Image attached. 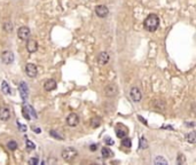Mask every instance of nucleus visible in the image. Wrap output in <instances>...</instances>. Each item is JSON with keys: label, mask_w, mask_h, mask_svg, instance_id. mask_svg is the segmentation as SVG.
Returning a JSON list of instances; mask_svg holds the SVG:
<instances>
[{"label": "nucleus", "mask_w": 196, "mask_h": 165, "mask_svg": "<svg viewBox=\"0 0 196 165\" xmlns=\"http://www.w3.org/2000/svg\"><path fill=\"white\" fill-rule=\"evenodd\" d=\"M103 92L107 97H114L118 94V86L116 84H108L105 87Z\"/></svg>", "instance_id": "obj_4"}, {"label": "nucleus", "mask_w": 196, "mask_h": 165, "mask_svg": "<svg viewBox=\"0 0 196 165\" xmlns=\"http://www.w3.org/2000/svg\"><path fill=\"white\" fill-rule=\"evenodd\" d=\"M186 140H187V142H189V143H194V142L196 141L195 132H190V133H188V134L186 135Z\"/></svg>", "instance_id": "obj_22"}, {"label": "nucleus", "mask_w": 196, "mask_h": 165, "mask_svg": "<svg viewBox=\"0 0 196 165\" xmlns=\"http://www.w3.org/2000/svg\"><path fill=\"white\" fill-rule=\"evenodd\" d=\"M1 60H2V62H4L5 64H7V66L12 64V63L14 62L13 52H11V51H6V52H4L2 55H1Z\"/></svg>", "instance_id": "obj_9"}, {"label": "nucleus", "mask_w": 196, "mask_h": 165, "mask_svg": "<svg viewBox=\"0 0 196 165\" xmlns=\"http://www.w3.org/2000/svg\"><path fill=\"white\" fill-rule=\"evenodd\" d=\"M154 163H155V164H166L168 162H166L162 156H157L156 158H155V161H154Z\"/></svg>", "instance_id": "obj_25"}, {"label": "nucleus", "mask_w": 196, "mask_h": 165, "mask_svg": "<svg viewBox=\"0 0 196 165\" xmlns=\"http://www.w3.org/2000/svg\"><path fill=\"white\" fill-rule=\"evenodd\" d=\"M130 96L131 99L134 101V102H140L141 99H142V93H141V90L137 86L132 87L130 91Z\"/></svg>", "instance_id": "obj_5"}, {"label": "nucleus", "mask_w": 196, "mask_h": 165, "mask_svg": "<svg viewBox=\"0 0 196 165\" xmlns=\"http://www.w3.org/2000/svg\"><path fill=\"white\" fill-rule=\"evenodd\" d=\"M18 91H20V94H21V97L23 101H26L28 96H29V88H28V85L25 84V82H21L20 85H18Z\"/></svg>", "instance_id": "obj_10"}, {"label": "nucleus", "mask_w": 196, "mask_h": 165, "mask_svg": "<svg viewBox=\"0 0 196 165\" xmlns=\"http://www.w3.org/2000/svg\"><path fill=\"white\" fill-rule=\"evenodd\" d=\"M32 130H33V131H35V132H36V133H40V132H41V130H39V128H38V127H33V128H32Z\"/></svg>", "instance_id": "obj_33"}, {"label": "nucleus", "mask_w": 196, "mask_h": 165, "mask_svg": "<svg viewBox=\"0 0 196 165\" xmlns=\"http://www.w3.org/2000/svg\"><path fill=\"white\" fill-rule=\"evenodd\" d=\"M109 54L107 53V52H101L100 54L98 55V59H96V61H98V63L100 64V66H105L108 62H109Z\"/></svg>", "instance_id": "obj_14"}, {"label": "nucleus", "mask_w": 196, "mask_h": 165, "mask_svg": "<svg viewBox=\"0 0 196 165\" xmlns=\"http://www.w3.org/2000/svg\"><path fill=\"white\" fill-rule=\"evenodd\" d=\"M7 147H8V149L9 150H16L17 149V142L16 141H14V140H11V141H8V143H7Z\"/></svg>", "instance_id": "obj_23"}, {"label": "nucleus", "mask_w": 196, "mask_h": 165, "mask_svg": "<svg viewBox=\"0 0 196 165\" xmlns=\"http://www.w3.org/2000/svg\"><path fill=\"white\" fill-rule=\"evenodd\" d=\"M140 148H142V149H146L147 147H148V142H147V140H146V138L142 137L140 139Z\"/></svg>", "instance_id": "obj_26"}, {"label": "nucleus", "mask_w": 196, "mask_h": 165, "mask_svg": "<svg viewBox=\"0 0 196 165\" xmlns=\"http://www.w3.org/2000/svg\"><path fill=\"white\" fill-rule=\"evenodd\" d=\"M67 124H68L69 126H71V127L77 126L79 124V116L77 114H75V112H71V114L67 117Z\"/></svg>", "instance_id": "obj_8"}, {"label": "nucleus", "mask_w": 196, "mask_h": 165, "mask_svg": "<svg viewBox=\"0 0 196 165\" xmlns=\"http://www.w3.org/2000/svg\"><path fill=\"white\" fill-rule=\"evenodd\" d=\"M185 162H186V158H185V156H183V154H180V155L177 157V164H178V165L185 164Z\"/></svg>", "instance_id": "obj_27"}, {"label": "nucleus", "mask_w": 196, "mask_h": 165, "mask_svg": "<svg viewBox=\"0 0 196 165\" xmlns=\"http://www.w3.org/2000/svg\"><path fill=\"white\" fill-rule=\"evenodd\" d=\"M115 131H116V135H117V138H119V139H123L124 137H127V134H129L127 127L124 126V125H122V124H118Z\"/></svg>", "instance_id": "obj_12"}, {"label": "nucleus", "mask_w": 196, "mask_h": 165, "mask_svg": "<svg viewBox=\"0 0 196 165\" xmlns=\"http://www.w3.org/2000/svg\"><path fill=\"white\" fill-rule=\"evenodd\" d=\"M101 152H102L103 158H110V157H113V156H114V152L110 150L109 148H107V147H103V148H102V150H101Z\"/></svg>", "instance_id": "obj_19"}, {"label": "nucleus", "mask_w": 196, "mask_h": 165, "mask_svg": "<svg viewBox=\"0 0 196 165\" xmlns=\"http://www.w3.org/2000/svg\"><path fill=\"white\" fill-rule=\"evenodd\" d=\"M122 147H125V148H131L132 147V141H131L130 138L124 137L123 140H122Z\"/></svg>", "instance_id": "obj_21"}, {"label": "nucleus", "mask_w": 196, "mask_h": 165, "mask_svg": "<svg viewBox=\"0 0 196 165\" xmlns=\"http://www.w3.org/2000/svg\"><path fill=\"white\" fill-rule=\"evenodd\" d=\"M98 149V145H91L90 146V150L91 151H95Z\"/></svg>", "instance_id": "obj_31"}, {"label": "nucleus", "mask_w": 196, "mask_h": 165, "mask_svg": "<svg viewBox=\"0 0 196 165\" xmlns=\"http://www.w3.org/2000/svg\"><path fill=\"white\" fill-rule=\"evenodd\" d=\"M102 123V119L100 118V117H98V116H95V117H93L91 119V126L93 128H96V127H99L100 125Z\"/></svg>", "instance_id": "obj_17"}, {"label": "nucleus", "mask_w": 196, "mask_h": 165, "mask_svg": "<svg viewBox=\"0 0 196 165\" xmlns=\"http://www.w3.org/2000/svg\"><path fill=\"white\" fill-rule=\"evenodd\" d=\"M44 88H45L46 91H48V92L55 90V88H56V82H55L54 79H48V80H46L45 84H44Z\"/></svg>", "instance_id": "obj_16"}, {"label": "nucleus", "mask_w": 196, "mask_h": 165, "mask_svg": "<svg viewBox=\"0 0 196 165\" xmlns=\"http://www.w3.org/2000/svg\"><path fill=\"white\" fill-rule=\"evenodd\" d=\"M2 29H4L5 31H7V32L13 31V23H11V22H5V23H4V27H2Z\"/></svg>", "instance_id": "obj_24"}, {"label": "nucleus", "mask_w": 196, "mask_h": 165, "mask_svg": "<svg viewBox=\"0 0 196 165\" xmlns=\"http://www.w3.org/2000/svg\"><path fill=\"white\" fill-rule=\"evenodd\" d=\"M95 14L99 17L103 18V17H105L109 14V9L107 8V6H105V5H99V6L95 7Z\"/></svg>", "instance_id": "obj_13"}, {"label": "nucleus", "mask_w": 196, "mask_h": 165, "mask_svg": "<svg viewBox=\"0 0 196 165\" xmlns=\"http://www.w3.org/2000/svg\"><path fill=\"white\" fill-rule=\"evenodd\" d=\"M159 27V18L156 14H149L144 22V28L149 32H155Z\"/></svg>", "instance_id": "obj_1"}, {"label": "nucleus", "mask_w": 196, "mask_h": 165, "mask_svg": "<svg viewBox=\"0 0 196 165\" xmlns=\"http://www.w3.org/2000/svg\"><path fill=\"white\" fill-rule=\"evenodd\" d=\"M50 135L54 139H56V140H63L64 137H63V134H61L60 132H57V131H55V130H51L50 131Z\"/></svg>", "instance_id": "obj_18"}, {"label": "nucleus", "mask_w": 196, "mask_h": 165, "mask_svg": "<svg viewBox=\"0 0 196 165\" xmlns=\"http://www.w3.org/2000/svg\"><path fill=\"white\" fill-rule=\"evenodd\" d=\"M11 117V111L6 107H1L0 108V119L1 121H7Z\"/></svg>", "instance_id": "obj_15"}, {"label": "nucleus", "mask_w": 196, "mask_h": 165, "mask_svg": "<svg viewBox=\"0 0 196 165\" xmlns=\"http://www.w3.org/2000/svg\"><path fill=\"white\" fill-rule=\"evenodd\" d=\"M61 156L67 162H72L78 156V151L76 150L75 148H72V147H68V148H65V149L62 150Z\"/></svg>", "instance_id": "obj_2"}, {"label": "nucleus", "mask_w": 196, "mask_h": 165, "mask_svg": "<svg viewBox=\"0 0 196 165\" xmlns=\"http://www.w3.org/2000/svg\"><path fill=\"white\" fill-rule=\"evenodd\" d=\"M39 163V159L38 158H31L30 161H29V164H31V165H36V164H38Z\"/></svg>", "instance_id": "obj_29"}, {"label": "nucleus", "mask_w": 196, "mask_h": 165, "mask_svg": "<svg viewBox=\"0 0 196 165\" xmlns=\"http://www.w3.org/2000/svg\"><path fill=\"white\" fill-rule=\"evenodd\" d=\"M138 118H139V121H140V122H142V123H144V125H147V122L144 121V118H142L141 116H138Z\"/></svg>", "instance_id": "obj_32"}, {"label": "nucleus", "mask_w": 196, "mask_h": 165, "mask_svg": "<svg viewBox=\"0 0 196 165\" xmlns=\"http://www.w3.org/2000/svg\"><path fill=\"white\" fill-rule=\"evenodd\" d=\"M26 49L29 53H35L38 51V42L35 40V39H26Z\"/></svg>", "instance_id": "obj_11"}, {"label": "nucleus", "mask_w": 196, "mask_h": 165, "mask_svg": "<svg viewBox=\"0 0 196 165\" xmlns=\"http://www.w3.org/2000/svg\"><path fill=\"white\" fill-rule=\"evenodd\" d=\"M22 115H23V117H24L25 119H28V121H29V119H31V117H33V118H36V117H37L36 111L33 110V108H32L31 106H29L25 101H24V104H23Z\"/></svg>", "instance_id": "obj_3"}, {"label": "nucleus", "mask_w": 196, "mask_h": 165, "mask_svg": "<svg viewBox=\"0 0 196 165\" xmlns=\"http://www.w3.org/2000/svg\"><path fill=\"white\" fill-rule=\"evenodd\" d=\"M26 147H28V149H29V150H35V149H36L35 143H33V142H31L30 140H26Z\"/></svg>", "instance_id": "obj_28"}, {"label": "nucleus", "mask_w": 196, "mask_h": 165, "mask_svg": "<svg viewBox=\"0 0 196 165\" xmlns=\"http://www.w3.org/2000/svg\"><path fill=\"white\" fill-rule=\"evenodd\" d=\"M1 90H2V92H4L5 94H11V93H12V92H11V87H9L8 82H5V80L1 82Z\"/></svg>", "instance_id": "obj_20"}, {"label": "nucleus", "mask_w": 196, "mask_h": 165, "mask_svg": "<svg viewBox=\"0 0 196 165\" xmlns=\"http://www.w3.org/2000/svg\"><path fill=\"white\" fill-rule=\"evenodd\" d=\"M105 142H107V145H114V141H113L109 137L105 138Z\"/></svg>", "instance_id": "obj_30"}, {"label": "nucleus", "mask_w": 196, "mask_h": 165, "mask_svg": "<svg viewBox=\"0 0 196 165\" xmlns=\"http://www.w3.org/2000/svg\"><path fill=\"white\" fill-rule=\"evenodd\" d=\"M17 37L21 40H26L30 37V29L28 27H21L17 30Z\"/></svg>", "instance_id": "obj_7"}, {"label": "nucleus", "mask_w": 196, "mask_h": 165, "mask_svg": "<svg viewBox=\"0 0 196 165\" xmlns=\"http://www.w3.org/2000/svg\"><path fill=\"white\" fill-rule=\"evenodd\" d=\"M25 73L28 75V77L30 78H35L38 73V69L36 67V64L33 63H28L25 66Z\"/></svg>", "instance_id": "obj_6"}]
</instances>
